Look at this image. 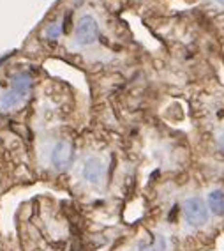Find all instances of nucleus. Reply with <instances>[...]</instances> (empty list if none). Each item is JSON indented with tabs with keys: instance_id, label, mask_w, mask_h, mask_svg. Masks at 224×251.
<instances>
[{
	"instance_id": "nucleus-1",
	"label": "nucleus",
	"mask_w": 224,
	"mask_h": 251,
	"mask_svg": "<svg viewBox=\"0 0 224 251\" xmlns=\"http://www.w3.org/2000/svg\"><path fill=\"white\" fill-rule=\"evenodd\" d=\"M30 87H32V80L27 73L18 75V76L13 80L9 89L0 96V108H2V110H13V108H16L20 103H23V99L28 96Z\"/></svg>"
},
{
	"instance_id": "nucleus-3",
	"label": "nucleus",
	"mask_w": 224,
	"mask_h": 251,
	"mask_svg": "<svg viewBox=\"0 0 224 251\" xmlns=\"http://www.w3.org/2000/svg\"><path fill=\"white\" fill-rule=\"evenodd\" d=\"M99 36V27L92 16H83L76 27V43L80 46L92 45Z\"/></svg>"
},
{
	"instance_id": "nucleus-9",
	"label": "nucleus",
	"mask_w": 224,
	"mask_h": 251,
	"mask_svg": "<svg viewBox=\"0 0 224 251\" xmlns=\"http://www.w3.org/2000/svg\"><path fill=\"white\" fill-rule=\"evenodd\" d=\"M219 2H221V4H224V0H219Z\"/></svg>"
},
{
	"instance_id": "nucleus-2",
	"label": "nucleus",
	"mask_w": 224,
	"mask_h": 251,
	"mask_svg": "<svg viewBox=\"0 0 224 251\" xmlns=\"http://www.w3.org/2000/svg\"><path fill=\"white\" fill-rule=\"evenodd\" d=\"M182 211H184V218L187 220V223L194 225V226L206 223V220H208L206 207L200 198H189V200H185Z\"/></svg>"
},
{
	"instance_id": "nucleus-5",
	"label": "nucleus",
	"mask_w": 224,
	"mask_h": 251,
	"mask_svg": "<svg viewBox=\"0 0 224 251\" xmlns=\"http://www.w3.org/2000/svg\"><path fill=\"white\" fill-rule=\"evenodd\" d=\"M71 157H72L71 145H69L67 142H59V144L53 147V151H51V165H53L55 168L62 170V168L69 166Z\"/></svg>"
},
{
	"instance_id": "nucleus-7",
	"label": "nucleus",
	"mask_w": 224,
	"mask_h": 251,
	"mask_svg": "<svg viewBox=\"0 0 224 251\" xmlns=\"http://www.w3.org/2000/svg\"><path fill=\"white\" fill-rule=\"evenodd\" d=\"M48 36L51 37V39H57V37L60 36V28L57 27V25H51V27H48Z\"/></svg>"
},
{
	"instance_id": "nucleus-4",
	"label": "nucleus",
	"mask_w": 224,
	"mask_h": 251,
	"mask_svg": "<svg viewBox=\"0 0 224 251\" xmlns=\"http://www.w3.org/2000/svg\"><path fill=\"white\" fill-rule=\"evenodd\" d=\"M81 174H83V179H85L87 182L99 184L104 177V165L97 157H89L85 161V165H83Z\"/></svg>"
},
{
	"instance_id": "nucleus-8",
	"label": "nucleus",
	"mask_w": 224,
	"mask_h": 251,
	"mask_svg": "<svg viewBox=\"0 0 224 251\" xmlns=\"http://www.w3.org/2000/svg\"><path fill=\"white\" fill-rule=\"evenodd\" d=\"M219 147H221V151H223V152H224V135L219 138Z\"/></svg>"
},
{
	"instance_id": "nucleus-6",
	"label": "nucleus",
	"mask_w": 224,
	"mask_h": 251,
	"mask_svg": "<svg viewBox=\"0 0 224 251\" xmlns=\"http://www.w3.org/2000/svg\"><path fill=\"white\" fill-rule=\"evenodd\" d=\"M208 205L212 212L217 216H224V191L223 189H214L208 195Z\"/></svg>"
}]
</instances>
